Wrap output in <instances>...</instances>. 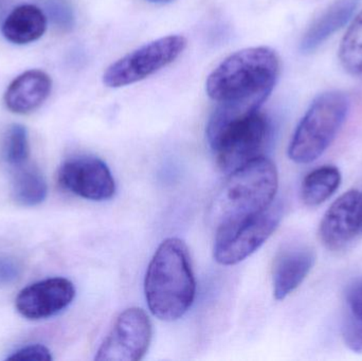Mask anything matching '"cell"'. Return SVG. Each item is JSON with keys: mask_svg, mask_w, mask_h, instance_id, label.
Returning a JSON list of instances; mask_svg holds the SVG:
<instances>
[{"mask_svg": "<svg viewBox=\"0 0 362 361\" xmlns=\"http://www.w3.org/2000/svg\"><path fill=\"white\" fill-rule=\"evenodd\" d=\"M29 154L27 129L21 124L12 125L6 131L2 143V160L14 170L28 162Z\"/></svg>", "mask_w": 362, "mask_h": 361, "instance_id": "obj_19", "label": "cell"}, {"mask_svg": "<svg viewBox=\"0 0 362 361\" xmlns=\"http://www.w3.org/2000/svg\"><path fill=\"white\" fill-rule=\"evenodd\" d=\"M282 216V205L274 201L259 213L216 227L213 248L215 261L225 266L242 262L272 237Z\"/></svg>", "mask_w": 362, "mask_h": 361, "instance_id": "obj_6", "label": "cell"}, {"mask_svg": "<svg viewBox=\"0 0 362 361\" xmlns=\"http://www.w3.org/2000/svg\"><path fill=\"white\" fill-rule=\"evenodd\" d=\"M153 326L144 309L131 307L120 314L98 350V361H138L152 341Z\"/></svg>", "mask_w": 362, "mask_h": 361, "instance_id": "obj_8", "label": "cell"}, {"mask_svg": "<svg viewBox=\"0 0 362 361\" xmlns=\"http://www.w3.org/2000/svg\"><path fill=\"white\" fill-rule=\"evenodd\" d=\"M348 313L362 321V277L357 278L346 288Z\"/></svg>", "mask_w": 362, "mask_h": 361, "instance_id": "obj_22", "label": "cell"}, {"mask_svg": "<svg viewBox=\"0 0 362 361\" xmlns=\"http://www.w3.org/2000/svg\"><path fill=\"white\" fill-rule=\"evenodd\" d=\"M148 1L153 2V4H170V2L174 1V0H148Z\"/></svg>", "mask_w": 362, "mask_h": 361, "instance_id": "obj_25", "label": "cell"}, {"mask_svg": "<svg viewBox=\"0 0 362 361\" xmlns=\"http://www.w3.org/2000/svg\"><path fill=\"white\" fill-rule=\"evenodd\" d=\"M48 193L46 179L36 167L27 165L14 169L12 179V197L23 207H34L46 199Z\"/></svg>", "mask_w": 362, "mask_h": 361, "instance_id": "obj_16", "label": "cell"}, {"mask_svg": "<svg viewBox=\"0 0 362 361\" xmlns=\"http://www.w3.org/2000/svg\"><path fill=\"white\" fill-rule=\"evenodd\" d=\"M358 4L359 0H337L334 2L304 34L301 50L303 52L316 50L350 20Z\"/></svg>", "mask_w": 362, "mask_h": 361, "instance_id": "obj_15", "label": "cell"}, {"mask_svg": "<svg viewBox=\"0 0 362 361\" xmlns=\"http://www.w3.org/2000/svg\"><path fill=\"white\" fill-rule=\"evenodd\" d=\"M47 12L52 23L61 29L68 30L74 27V13L64 2L59 0H50L47 4Z\"/></svg>", "mask_w": 362, "mask_h": 361, "instance_id": "obj_21", "label": "cell"}, {"mask_svg": "<svg viewBox=\"0 0 362 361\" xmlns=\"http://www.w3.org/2000/svg\"><path fill=\"white\" fill-rule=\"evenodd\" d=\"M316 262L314 249L306 245H291L276 254L272 267V288L276 300H284L295 292Z\"/></svg>", "mask_w": 362, "mask_h": 361, "instance_id": "obj_12", "label": "cell"}, {"mask_svg": "<svg viewBox=\"0 0 362 361\" xmlns=\"http://www.w3.org/2000/svg\"><path fill=\"white\" fill-rule=\"evenodd\" d=\"M187 38L169 35L140 47L112 63L103 74L110 88H120L146 80L173 63L187 48Z\"/></svg>", "mask_w": 362, "mask_h": 361, "instance_id": "obj_7", "label": "cell"}, {"mask_svg": "<svg viewBox=\"0 0 362 361\" xmlns=\"http://www.w3.org/2000/svg\"><path fill=\"white\" fill-rule=\"evenodd\" d=\"M8 360H37L49 361L52 360L50 351L42 345H32L21 348L8 358Z\"/></svg>", "mask_w": 362, "mask_h": 361, "instance_id": "obj_23", "label": "cell"}, {"mask_svg": "<svg viewBox=\"0 0 362 361\" xmlns=\"http://www.w3.org/2000/svg\"><path fill=\"white\" fill-rule=\"evenodd\" d=\"M46 29L45 13L33 4H23L6 17L2 25V34L13 44L25 45L42 37Z\"/></svg>", "mask_w": 362, "mask_h": 361, "instance_id": "obj_14", "label": "cell"}, {"mask_svg": "<svg viewBox=\"0 0 362 361\" xmlns=\"http://www.w3.org/2000/svg\"><path fill=\"white\" fill-rule=\"evenodd\" d=\"M51 88L52 81L46 72L29 70L11 83L4 95V103L14 114H30L46 101Z\"/></svg>", "mask_w": 362, "mask_h": 361, "instance_id": "obj_13", "label": "cell"}, {"mask_svg": "<svg viewBox=\"0 0 362 361\" xmlns=\"http://www.w3.org/2000/svg\"><path fill=\"white\" fill-rule=\"evenodd\" d=\"M278 187L276 165L262 155L234 170L211 206V218L215 226L267 209L274 201Z\"/></svg>", "mask_w": 362, "mask_h": 361, "instance_id": "obj_3", "label": "cell"}, {"mask_svg": "<svg viewBox=\"0 0 362 361\" xmlns=\"http://www.w3.org/2000/svg\"><path fill=\"white\" fill-rule=\"evenodd\" d=\"M144 292L148 309L163 321H175L189 311L196 281L185 242L171 237L160 244L148 265Z\"/></svg>", "mask_w": 362, "mask_h": 361, "instance_id": "obj_2", "label": "cell"}, {"mask_svg": "<svg viewBox=\"0 0 362 361\" xmlns=\"http://www.w3.org/2000/svg\"><path fill=\"white\" fill-rule=\"evenodd\" d=\"M342 337L349 349L362 354V321L346 313L342 326Z\"/></svg>", "mask_w": 362, "mask_h": 361, "instance_id": "obj_20", "label": "cell"}, {"mask_svg": "<svg viewBox=\"0 0 362 361\" xmlns=\"http://www.w3.org/2000/svg\"><path fill=\"white\" fill-rule=\"evenodd\" d=\"M362 232V192L350 190L332 203L319 228L321 241L331 250L346 247Z\"/></svg>", "mask_w": 362, "mask_h": 361, "instance_id": "obj_10", "label": "cell"}, {"mask_svg": "<svg viewBox=\"0 0 362 361\" xmlns=\"http://www.w3.org/2000/svg\"><path fill=\"white\" fill-rule=\"evenodd\" d=\"M349 106L348 97L340 91H329L317 97L291 138L289 158L299 165L317 160L341 129Z\"/></svg>", "mask_w": 362, "mask_h": 361, "instance_id": "obj_5", "label": "cell"}, {"mask_svg": "<svg viewBox=\"0 0 362 361\" xmlns=\"http://www.w3.org/2000/svg\"><path fill=\"white\" fill-rule=\"evenodd\" d=\"M341 184V173L334 165L315 169L304 178L301 197L308 207H318L329 199Z\"/></svg>", "mask_w": 362, "mask_h": 361, "instance_id": "obj_17", "label": "cell"}, {"mask_svg": "<svg viewBox=\"0 0 362 361\" xmlns=\"http://www.w3.org/2000/svg\"><path fill=\"white\" fill-rule=\"evenodd\" d=\"M76 296L74 284L65 278H51L23 288L15 305L23 317L46 319L68 307Z\"/></svg>", "mask_w": 362, "mask_h": 361, "instance_id": "obj_11", "label": "cell"}, {"mask_svg": "<svg viewBox=\"0 0 362 361\" xmlns=\"http://www.w3.org/2000/svg\"><path fill=\"white\" fill-rule=\"evenodd\" d=\"M280 59L268 47L243 49L219 64L206 82V91L217 103L246 102L261 106L274 90Z\"/></svg>", "mask_w": 362, "mask_h": 361, "instance_id": "obj_1", "label": "cell"}, {"mask_svg": "<svg viewBox=\"0 0 362 361\" xmlns=\"http://www.w3.org/2000/svg\"><path fill=\"white\" fill-rule=\"evenodd\" d=\"M339 59L346 71L353 76H362V11L342 40Z\"/></svg>", "mask_w": 362, "mask_h": 361, "instance_id": "obj_18", "label": "cell"}, {"mask_svg": "<svg viewBox=\"0 0 362 361\" xmlns=\"http://www.w3.org/2000/svg\"><path fill=\"white\" fill-rule=\"evenodd\" d=\"M59 184L66 190L89 201H107L116 192V184L107 165L95 156L68 159L59 170Z\"/></svg>", "mask_w": 362, "mask_h": 361, "instance_id": "obj_9", "label": "cell"}, {"mask_svg": "<svg viewBox=\"0 0 362 361\" xmlns=\"http://www.w3.org/2000/svg\"><path fill=\"white\" fill-rule=\"evenodd\" d=\"M21 273V266L16 261L8 256H0V285L13 283Z\"/></svg>", "mask_w": 362, "mask_h": 361, "instance_id": "obj_24", "label": "cell"}, {"mask_svg": "<svg viewBox=\"0 0 362 361\" xmlns=\"http://www.w3.org/2000/svg\"><path fill=\"white\" fill-rule=\"evenodd\" d=\"M268 134L267 119L259 110L240 112L223 105L217 106L206 127L217 165L230 173L261 156Z\"/></svg>", "mask_w": 362, "mask_h": 361, "instance_id": "obj_4", "label": "cell"}]
</instances>
